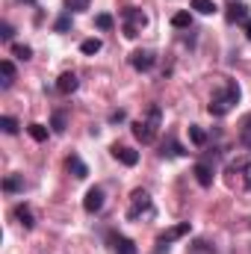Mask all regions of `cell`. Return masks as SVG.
Segmentation results:
<instances>
[{"label":"cell","mask_w":251,"mask_h":254,"mask_svg":"<svg viewBox=\"0 0 251 254\" xmlns=\"http://www.w3.org/2000/svg\"><path fill=\"white\" fill-rule=\"evenodd\" d=\"M12 36H15V27L3 21V24H0V39H3V42H12Z\"/></svg>","instance_id":"f546056e"},{"label":"cell","mask_w":251,"mask_h":254,"mask_svg":"<svg viewBox=\"0 0 251 254\" xmlns=\"http://www.w3.org/2000/svg\"><path fill=\"white\" fill-rule=\"evenodd\" d=\"M172 27H175V30H189V27H192V15H189V12L172 15Z\"/></svg>","instance_id":"d6986e66"},{"label":"cell","mask_w":251,"mask_h":254,"mask_svg":"<svg viewBox=\"0 0 251 254\" xmlns=\"http://www.w3.org/2000/svg\"><path fill=\"white\" fill-rule=\"evenodd\" d=\"M154 63H157V57H154L151 51H133V54H130V65H133L136 71H151Z\"/></svg>","instance_id":"ba28073f"},{"label":"cell","mask_w":251,"mask_h":254,"mask_svg":"<svg viewBox=\"0 0 251 254\" xmlns=\"http://www.w3.org/2000/svg\"><path fill=\"white\" fill-rule=\"evenodd\" d=\"M92 0H65V9L68 12H86Z\"/></svg>","instance_id":"d4e9b609"},{"label":"cell","mask_w":251,"mask_h":254,"mask_svg":"<svg viewBox=\"0 0 251 254\" xmlns=\"http://www.w3.org/2000/svg\"><path fill=\"white\" fill-rule=\"evenodd\" d=\"M189 231H192V225H189V222H181V225L169 228L166 234H160V237H157V249H154V254H169V243H175V240L187 237Z\"/></svg>","instance_id":"5b68a950"},{"label":"cell","mask_w":251,"mask_h":254,"mask_svg":"<svg viewBox=\"0 0 251 254\" xmlns=\"http://www.w3.org/2000/svg\"><path fill=\"white\" fill-rule=\"evenodd\" d=\"M24 190V175H9L3 181V192H21Z\"/></svg>","instance_id":"ac0fdd59"},{"label":"cell","mask_w":251,"mask_h":254,"mask_svg":"<svg viewBox=\"0 0 251 254\" xmlns=\"http://www.w3.org/2000/svg\"><path fill=\"white\" fill-rule=\"evenodd\" d=\"M122 18H125V36L127 39H136L148 27V15L142 9H136V6H127L125 12H122Z\"/></svg>","instance_id":"3957f363"},{"label":"cell","mask_w":251,"mask_h":254,"mask_svg":"<svg viewBox=\"0 0 251 254\" xmlns=\"http://www.w3.org/2000/svg\"><path fill=\"white\" fill-rule=\"evenodd\" d=\"M142 213H151V192L148 190H133L130 192V210H127V219L136 222Z\"/></svg>","instance_id":"277c9868"},{"label":"cell","mask_w":251,"mask_h":254,"mask_svg":"<svg viewBox=\"0 0 251 254\" xmlns=\"http://www.w3.org/2000/svg\"><path fill=\"white\" fill-rule=\"evenodd\" d=\"M12 54H15L18 60H30V57H33V48H30V45H12Z\"/></svg>","instance_id":"484cf974"},{"label":"cell","mask_w":251,"mask_h":254,"mask_svg":"<svg viewBox=\"0 0 251 254\" xmlns=\"http://www.w3.org/2000/svg\"><path fill=\"white\" fill-rule=\"evenodd\" d=\"M0 127H3V133H9V136L18 133V122H15L12 116H3V119H0Z\"/></svg>","instance_id":"83f0119b"},{"label":"cell","mask_w":251,"mask_h":254,"mask_svg":"<svg viewBox=\"0 0 251 254\" xmlns=\"http://www.w3.org/2000/svg\"><path fill=\"white\" fill-rule=\"evenodd\" d=\"M243 172V190H251V163H240Z\"/></svg>","instance_id":"f1b7e54d"},{"label":"cell","mask_w":251,"mask_h":254,"mask_svg":"<svg viewBox=\"0 0 251 254\" xmlns=\"http://www.w3.org/2000/svg\"><path fill=\"white\" fill-rule=\"evenodd\" d=\"M68 27H71V12H65V15H60V18H57L54 30H57V33H68Z\"/></svg>","instance_id":"4316f807"},{"label":"cell","mask_w":251,"mask_h":254,"mask_svg":"<svg viewBox=\"0 0 251 254\" xmlns=\"http://www.w3.org/2000/svg\"><path fill=\"white\" fill-rule=\"evenodd\" d=\"M12 216H15V219H18V225H24L27 231H33V228H36V219H33V210H30L27 204H18V207L12 210Z\"/></svg>","instance_id":"5bb4252c"},{"label":"cell","mask_w":251,"mask_h":254,"mask_svg":"<svg viewBox=\"0 0 251 254\" xmlns=\"http://www.w3.org/2000/svg\"><path fill=\"white\" fill-rule=\"evenodd\" d=\"M246 36H249V39H251V18H249V21H246Z\"/></svg>","instance_id":"d6a6232c"},{"label":"cell","mask_w":251,"mask_h":254,"mask_svg":"<svg viewBox=\"0 0 251 254\" xmlns=\"http://www.w3.org/2000/svg\"><path fill=\"white\" fill-rule=\"evenodd\" d=\"M160 125H163V107H160V104H151L148 113L133 125V136H136L142 145H151V142L157 139V133H160Z\"/></svg>","instance_id":"6da1fadb"},{"label":"cell","mask_w":251,"mask_h":254,"mask_svg":"<svg viewBox=\"0 0 251 254\" xmlns=\"http://www.w3.org/2000/svg\"><path fill=\"white\" fill-rule=\"evenodd\" d=\"M192 9H195L198 15H213L219 6H216L213 0H192Z\"/></svg>","instance_id":"ffe728a7"},{"label":"cell","mask_w":251,"mask_h":254,"mask_svg":"<svg viewBox=\"0 0 251 254\" xmlns=\"http://www.w3.org/2000/svg\"><path fill=\"white\" fill-rule=\"evenodd\" d=\"M181 154H187L175 139H169V142H163V148H160V157H181Z\"/></svg>","instance_id":"e0dca14e"},{"label":"cell","mask_w":251,"mask_h":254,"mask_svg":"<svg viewBox=\"0 0 251 254\" xmlns=\"http://www.w3.org/2000/svg\"><path fill=\"white\" fill-rule=\"evenodd\" d=\"M125 119H127L125 110H116V113H110V125H122Z\"/></svg>","instance_id":"4dcf8cb0"},{"label":"cell","mask_w":251,"mask_h":254,"mask_svg":"<svg viewBox=\"0 0 251 254\" xmlns=\"http://www.w3.org/2000/svg\"><path fill=\"white\" fill-rule=\"evenodd\" d=\"M113 15H107V12H101V15H95V27L98 30H113Z\"/></svg>","instance_id":"cb8c5ba5"},{"label":"cell","mask_w":251,"mask_h":254,"mask_svg":"<svg viewBox=\"0 0 251 254\" xmlns=\"http://www.w3.org/2000/svg\"><path fill=\"white\" fill-rule=\"evenodd\" d=\"M240 95H243V92H240L237 80H228V83H225V92H216V95L210 98L207 113H210V116H216V119H219V116H228V113L240 104Z\"/></svg>","instance_id":"7a4b0ae2"},{"label":"cell","mask_w":251,"mask_h":254,"mask_svg":"<svg viewBox=\"0 0 251 254\" xmlns=\"http://www.w3.org/2000/svg\"><path fill=\"white\" fill-rule=\"evenodd\" d=\"M65 169H68V172H71L77 181H86V178H89V166H86V163H83L77 154H71V157L65 160Z\"/></svg>","instance_id":"8fae6325"},{"label":"cell","mask_w":251,"mask_h":254,"mask_svg":"<svg viewBox=\"0 0 251 254\" xmlns=\"http://www.w3.org/2000/svg\"><path fill=\"white\" fill-rule=\"evenodd\" d=\"M113 157L119 160V163H125V166H136L139 163V151H133L130 145H113Z\"/></svg>","instance_id":"9c48e42d"},{"label":"cell","mask_w":251,"mask_h":254,"mask_svg":"<svg viewBox=\"0 0 251 254\" xmlns=\"http://www.w3.org/2000/svg\"><path fill=\"white\" fill-rule=\"evenodd\" d=\"M189 142H192L195 148H204V145H207V133H204L201 125H189Z\"/></svg>","instance_id":"2e32d148"},{"label":"cell","mask_w":251,"mask_h":254,"mask_svg":"<svg viewBox=\"0 0 251 254\" xmlns=\"http://www.w3.org/2000/svg\"><path fill=\"white\" fill-rule=\"evenodd\" d=\"M83 210H86V213H101V210H104V190H101V187H92V190L86 192Z\"/></svg>","instance_id":"8992f818"},{"label":"cell","mask_w":251,"mask_h":254,"mask_svg":"<svg viewBox=\"0 0 251 254\" xmlns=\"http://www.w3.org/2000/svg\"><path fill=\"white\" fill-rule=\"evenodd\" d=\"M27 133H30V136L36 139V142H45V139H48V127L39 125V122H33V125L27 127Z\"/></svg>","instance_id":"7402d4cb"},{"label":"cell","mask_w":251,"mask_h":254,"mask_svg":"<svg viewBox=\"0 0 251 254\" xmlns=\"http://www.w3.org/2000/svg\"><path fill=\"white\" fill-rule=\"evenodd\" d=\"M65 125H68L65 110H57V113H54V122H51V130H54V133H65Z\"/></svg>","instance_id":"44dd1931"},{"label":"cell","mask_w":251,"mask_h":254,"mask_svg":"<svg viewBox=\"0 0 251 254\" xmlns=\"http://www.w3.org/2000/svg\"><path fill=\"white\" fill-rule=\"evenodd\" d=\"M0 86L3 89H12V83H15V65H12V60H3L0 63Z\"/></svg>","instance_id":"9a60e30c"},{"label":"cell","mask_w":251,"mask_h":254,"mask_svg":"<svg viewBox=\"0 0 251 254\" xmlns=\"http://www.w3.org/2000/svg\"><path fill=\"white\" fill-rule=\"evenodd\" d=\"M225 18H228V24L249 21V6H246V3H228V9H225Z\"/></svg>","instance_id":"7c38bea8"},{"label":"cell","mask_w":251,"mask_h":254,"mask_svg":"<svg viewBox=\"0 0 251 254\" xmlns=\"http://www.w3.org/2000/svg\"><path fill=\"white\" fill-rule=\"evenodd\" d=\"M192 252H204V254H216V252H213V249H210V246H207V243H204V240H198V243H195V246H192Z\"/></svg>","instance_id":"1f68e13d"},{"label":"cell","mask_w":251,"mask_h":254,"mask_svg":"<svg viewBox=\"0 0 251 254\" xmlns=\"http://www.w3.org/2000/svg\"><path fill=\"white\" fill-rule=\"evenodd\" d=\"M107 240H110V246H113V252H116V254H139V252H136V243H133L130 237H122V234H110Z\"/></svg>","instance_id":"52a82bcc"},{"label":"cell","mask_w":251,"mask_h":254,"mask_svg":"<svg viewBox=\"0 0 251 254\" xmlns=\"http://www.w3.org/2000/svg\"><path fill=\"white\" fill-rule=\"evenodd\" d=\"M101 48H104V45H101V39H86V42L80 45V51H83L86 57H95V54H98Z\"/></svg>","instance_id":"603a6c76"},{"label":"cell","mask_w":251,"mask_h":254,"mask_svg":"<svg viewBox=\"0 0 251 254\" xmlns=\"http://www.w3.org/2000/svg\"><path fill=\"white\" fill-rule=\"evenodd\" d=\"M192 175H195V181H198L204 190H207V187H213V166H210V163H195Z\"/></svg>","instance_id":"4fadbf2b"},{"label":"cell","mask_w":251,"mask_h":254,"mask_svg":"<svg viewBox=\"0 0 251 254\" xmlns=\"http://www.w3.org/2000/svg\"><path fill=\"white\" fill-rule=\"evenodd\" d=\"M77 86H80V80H77L74 71H65V74H60V80H57V92L60 95H74Z\"/></svg>","instance_id":"30bf717a"}]
</instances>
